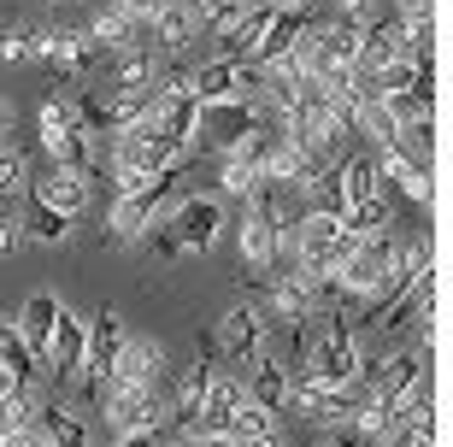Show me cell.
<instances>
[{"instance_id":"f1b7e54d","label":"cell","mask_w":453,"mask_h":447,"mask_svg":"<svg viewBox=\"0 0 453 447\" xmlns=\"http://www.w3.org/2000/svg\"><path fill=\"white\" fill-rule=\"evenodd\" d=\"M18 242H24V224L18 218H0V253H12Z\"/></svg>"},{"instance_id":"9a60e30c","label":"cell","mask_w":453,"mask_h":447,"mask_svg":"<svg viewBox=\"0 0 453 447\" xmlns=\"http://www.w3.org/2000/svg\"><path fill=\"white\" fill-rule=\"evenodd\" d=\"M242 382L235 377H212V389H206V400H201V418H195V435H206V442H219V435H230V424H235V406H242Z\"/></svg>"},{"instance_id":"8992f818","label":"cell","mask_w":453,"mask_h":447,"mask_svg":"<svg viewBox=\"0 0 453 447\" xmlns=\"http://www.w3.org/2000/svg\"><path fill=\"white\" fill-rule=\"evenodd\" d=\"M395 248H401V235H395V230H377V235H365V242L348 253V266L336 271L342 295L353 300V312H359V300H371V289L383 282V271L395 266Z\"/></svg>"},{"instance_id":"1f68e13d","label":"cell","mask_w":453,"mask_h":447,"mask_svg":"<svg viewBox=\"0 0 453 447\" xmlns=\"http://www.w3.org/2000/svg\"><path fill=\"white\" fill-rule=\"evenodd\" d=\"M319 447H342V442H336V435H324V442H319Z\"/></svg>"},{"instance_id":"30bf717a","label":"cell","mask_w":453,"mask_h":447,"mask_svg":"<svg viewBox=\"0 0 453 447\" xmlns=\"http://www.w3.org/2000/svg\"><path fill=\"white\" fill-rule=\"evenodd\" d=\"M195 35H201V18H195V6H188V0H165V6L148 18V42H142V48H148L159 66H177Z\"/></svg>"},{"instance_id":"2e32d148","label":"cell","mask_w":453,"mask_h":447,"mask_svg":"<svg viewBox=\"0 0 453 447\" xmlns=\"http://www.w3.org/2000/svg\"><path fill=\"white\" fill-rule=\"evenodd\" d=\"M30 189L48 200L53 212H65V218H83V212H88V200H95V189H88L83 171H59V166H53L48 177H30Z\"/></svg>"},{"instance_id":"cb8c5ba5","label":"cell","mask_w":453,"mask_h":447,"mask_svg":"<svg viewBox=\"0 0 453 447\" xmlns=\"http://www.w3.org/2000/svg\"><path fill=\"white\" fill-rule=\"evenodd\" d=\"M277 430V412L271 406H259V400H248L242 395V406H235V424H230V435L235 442H253V435H271Z\"/></svg>"},{"instance_id":"7c38bea8","label":"cell","mask_w":453,"mask_h":447,"mask_svg":"<svg viewBox=\"0 0 453 447\" xmlns=\"http://www.w3.org/2000/svg\"><path fill=\"white\" fill-rule=\"evenodd\" d=\"M83 348H88V324H83V318H71L65 306H59V318H53V335H48V353H42V365H53V377H59V382L83 389Z\"/></svg>"},{"instance_id":"9c48e42d","label":"cell","mask_w":453,"mask_h":447,"mask_svg":"<svg viewBox=\"0 0 453 447\" xmlns=\"http://www.w3.org/2000/svg\"><path fill=\"white\" fill-rule=\"evenodd\" d=\"M265 118H271V112H265V106H259V100L248 95V89H242L235 100H219V106H201V130H206V142H212L219 153H230L235 142H248V135L259 130Z\"/></svg>"},{"instance_id":"f546056e","label":"cell","mask_w":453,"mask_h":447,"mask_svg":"<svg viewBox=\"0 0 453 447\" xmlns=\"http://www.w3.org/2000/svg\"><path fill=\"white\" fill-rule=\"evenodd\" d=\"M0 447H48L35 430H0Z\"/></svg>"},{"instance_id":"484cf974","label":"cell","mask_w":453,"mask_h":447,"mask_svg":"<svg viewBox=\"0 0 453 447\" xmlns=\"http://www.w3.org/2000/svg\"><path fill=\"white\" fill-rule=\"evenodd\" d=\"M30 24H6V30H0V59H6V66H24V59H30Z\"/></svg>"},{"instance_id":"d4e9b609","label":"cell","mask_w":453,"mask_h":447,"mask_svg":"<svg viewBox=\"0 0 453 447\" xmlns=\"http://www.w3.org/2000/svg\"><path fill=\"white\" fill-rule=\"evenodd\" d=\"M259 171H248L242 166V159H235V153H219V195H235V200H248L253 189H259Z\"/></svg>"},{"instance_id":"4fadbf2b","label":"cell","mask_w":453,"mask_h":447,"mask_svg":"<svg viewBox=\"0 0 453 447\" xmlns=\"http://www.w3.org/2000/svg\"><path fill=\"white\" fill-rule=\"evenodd\" d=\"M388 59H412V42H406L401 18L383 6V12H371V18H365V35H359V59H353V66L377 71V66H388Z\"/></svg>"},{"instance_id":"7402d4cb","label":"cell","mask_w":453,"mask_h":447,"mask_svg":"<svg viewBox=\"0 0 453 447\" xmlns=\"http://www.w3.org/2000/svg\"><path fill=\"white\" fill-rule=\"evenodd\" d=\"M18 224H24V235H30V242H48V248L71 235V218H65V212H53V206L35 195V189L24 195V212H18Z\"/></svg>"},{"instance_id":"d6986e66","label":"cell","mask_w":453,"mask_h":447,"mask_svg":"<svg viewBox=\"0 0 453 447\" xmlns=\"http://www.w3.org/2000/svg\"><path fill=\"white\" fill-rule=\"evenodd\" d=\"M288 377H295V371H288V359H277V353H253V382H242V389H248V400H259V406H271V412H283L288 406Z\"/></svg>"},{"instance_id":"603a6c76","label":"cell","mask_w":453,"mask_h":447,"mask_svg":"<svg viewBox=\"0 0 453 447\" xmlns=\"http://www.w3.org/2000/svg\"><path fill=\"white\" fill-rule=\"evenodd\" d=\"M301 200H306V212H330V218H342V212H348V200H342V177H336V166L312 171V177L301 182Z\"/></svg>"},{"instance_id":"44dd1931","label":"cell","mask_w":453,"mask_h":447,"mask_svg":"<svg viewBox=\"0 0 453 447\" xmlns=\"http://www.w3.org/2000/svg\"><path fill=\"white\" fill-rule=\"evenodd\" d=\"M53 318H59V300H53V295H30V300H24V306H18V335L30 342V353H35V359L48 353Z\"/></svg>"},{"instance_id":"5bb4252c","label":"cell","mask_w":453,"mask_h":447,"mask_svg":"<svg viewBox=\"0 0 453 447\" xmlns=\"http://www.w3.org/2000/svg\"><path fill=\"white\" fill-rule=\"evenodd\" d=\"M248 89V66H235V59H206V66L188 71V95L201 100V106H219V100H235Z\"/></svg>"},{"instance_id":"e0dca14e","label":"cell","mask_w":453,"mask_h":447,"mask_svg":"<svg viewBox=\"0 0 453 447\" xmlns=\"http://www.w3.org/2000/svg\"><path fill=\"white\" fill-rule=\"evenodd\" d=\"M336 177H342V200H348V212H359V206H371V200L388 195L371 153H342V159H336ZM348 212H342V218H348Z\"/></svg>"},{"instance_id":"ffe728a7","label":"cell","mask_w":453,"mask_h":447,"mask_svg":"<svg viewBox=\"0 0 453 447\" xmlns=\"http://www.w3.org/2000/svg\"><path fill=\"white\" fill-rule=\"evenodd\" d=\"M88 42H95L106 59H118V53H130V48H135V24L118 12L112 0H106V6H95V18H88Z\"/></svg>"},{"instance_id":"8fae6325","label":"cell","mask_w":453,"mask_h":447,"mask_svg":"<svg viewBox=\"0 0 453 447\" xmlns=\"http://www.w3.org/2000/svg\"><path fill=\"white\" fill-rule=\"evenodd\" d=\"M371 159H377V177H383L388 195H406L418 212H436V171L412 166L395 142H388V148H371Z\"/></svg>"},{"instance_id":"5b68a950","label":"cell","mask_w":453,"mask_h":447,"mask_svg":"<svg viewBox=\"0 0 453 447\" xmlns=\"http://www.w3.org/2000/svg\"><path fill=\"white\" fill-rule=\"evenodd\" d=\"M124 318L112 312V306H101L95 312V324H88V348H83V389L77 395L88 400V412L101 406V389H106V377H112V365H118V353H124Z\"/></svg>"},{"instance_id":"ac0fdd59","label":"cell","mask_w":453,"mask_h":447,"mask_svg":"<svg viewBox=\"0 0 453 447\" xmlns=\"http://www.w3.org/2000/svg\"><path fill=\"white\" fill-rule=\"evenodd\" d=\"M35 435L48 447H88V424L77 406H65V400H42L35 406Z\"/></svg>"},{"instance_id":"52a82bcc","label":"cell","mask_w":453,"mask_h":447,"mask_svg":"<svg viewBox=\"0 0 453 447\" xmlns=\"http://www.w3.org/2000/svg\"><path fill=\"white\" fill-rule=\"evenodd\" d=\"M130 389H165V348L159 342H135V335H124V353H118L112 377H106L101 389V406L118 395H130ZM95 406V412H101Z\"/></svg>"},{"instance_id":"6da1fadb","label":"cell","mask_w":453,"mask_h":447,"mask_svg":"<svg viewBox=\"0 0 453 447\" xmlns=\"http://www.w3.org/2000/svg\"><path fill=\"white\" fill-rule=\"evenodd\" d=\"M324 318H330V324H324V335L306 348L301 371H312V377L330 382V389H353L359 371H365V342L353 335V318L348 312H324Z\"/></svg>"},{"instance_id":"277c9868","label":"cell","mask_w":453,"mask_h":447,"mask_svg":"<svg viewBox=\"0 0 453 447\" xmlns=\"http://www.w3.org/2000/svg\"><path fill=\"white\" fill-rule=\"evenodd\" d=\"M159 224L171 230V242L183 253H212L230 218H224V195H188V200H177L171 218H159Z\"/></svg>"},{"instance_id":"3957f363","label":"cell","mask_w":453,"mask_h":447,"mask_svg":"<svg viewBox=\"0 0 453 447\" xmlns=\"http://www.w3.org/2000/svg\"><path fill=\"white\" fill-rule=\"evenodd\" d=\"M177 177L183 171H165V177H153L148 189H135V195H118L112 218H106V242H142V235L165 218L171 195H177Z\"/></svg>"},{"instance_id":"4dcf8cb0","label":"cell","mask_w":453,"mask_h":447,"mask_svg":"<svg viewBox=\"0 0 453 447\" xmlns=\"http://www.w3.org/2000/svg\"><path fill=\"white\" fill-rule=\"evenodd\" d=\"M242 447H283V435L271 430V435H253V442H242Z\"/></svg>"},{"instance_id":"4316f807","label":"cell","mask_w":453,"mask_h":447,"mask_svg":"<svg viewBox=\"0 0 453 447\" xmlns=\"http://www.w3.org/2000/svg\"><path fill=\"white\" fill-rule=\"evenodd\" d=\"M112 6H118V12H124V18H130V24H148V18L159 12L165 0H112Z\"/></svg>"},{"instance_id":"7a4b0ae2","label":"cell","mask_w":453,"mask_h":447,"mask_svg":"<svg viewBox=\"0 0 453 447\" xmlns=\"http://www.w3.org/2000/svg\"><path fill=\"white\" fill-rule=\"evenodd\" d=\"M42 153H48L59 171H83V177H95V166H101V153H95V135L83 130V118H77V106L71 100H42Z\"/></svg>"},{"instance_id":"ba28073f","label":"cell","mask_w":453,"mask_h":447,"mask_svg":"<svg viewBox=\"0 0 453 447\" xmlns=\"http://www.w3.org/2000/svg\"><path fill=\"white\" fill-rule=\"evenodd\" d=\"M265 348V306L259 300H235L230 312L219 318V335H212V353L219 359H230V365H248L253 353Z\"/></svg>"},{"instance_id":"83f0119b","label":"cell","mask_w":453,"mask_h":447,"mask_svg":"<svg viewBox=\"0 0 453 447\" xmlns=\"http://www.w3.org/2000/svg\"><path fill=\"white\" fill-rule=\"evenodd\" d=\"M106 447H165V430H135V435H118Z\"/></svg>"}]
</instances>
